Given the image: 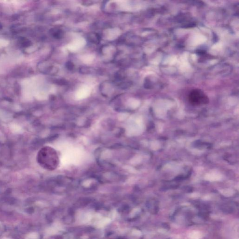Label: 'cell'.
Masks as SVG:
<instances>
[{
  "label": "cell",
  "mask_w": 239,
  "mask_h": 239,
  "mask_svg": "<svg viewBox=\"0 0 239 239\" xmlns=\"http://www.w3.org/2000/svg\"><path fill=\"white\" fill-rule=\"evenodd\" d=\"M36 160L41 167L47 171L56 170L60 163L57 152L50 146L44 147L39 150Z\"/></svg>",
  "instance_id": "obj_1"
},
{
  "label": "cell",
  "mask_w": 239,
  "mask_h": 239,
  "mask_svg": "<svg viewBox=\"0 0 239 239\" xmlns=\"http://www.w3.org/2000/svg\"><path fill=\"white\" fill-rule=\"evenodd\" d=\"M189 101L192 105L198 106L208 103L209 99L201 90L195 89L190 93Z\"/></svg>",
  "instance_id": "obj_2"
},
{
  "label": "cell",
  "mask_w": 239,
  "mask_h": 239,
  "mask_svg": "<svg viewBox=\"0 0 239 239\" xmlns=\"http://www.w3.org/2000/svg\"><path fill=\"white\" fill-rule=\"evenodd\" d=\"M87 39L89 42L94 44H98L100 41V36L97 33H91L88 36Z\"/></svg>",
  "instance_id": "obj_3"
},
{
  "label": "cell",
  "mask_w": 239,
  "mask_h": 239,
  "mask_svg": "<svg viewBox=\"0 0 239 239\" xmlns=\"http://www.w3.org/2000/svg\"><path fill=\"white\" fill-rule=\"evenodd\" d=\"M52 35L56 39H60L63 38L64 32L61 29H55L52 31Z\"/></svg>",
  "instance_id": "obj_4"
},
{
  "label": "cell",
  "mask_w": 239,
  "mask_h": 239,
  "mask_svg": "<svg viewBox=\"0 0 239 239\" xmlns=\"http://www.w3.org/2000/svg\"><path fill=\"white\" fill-rule=\"evenodd\" d=\"M65 66L69 70H72L73 69L74 67V64H73L72 62H70V61H69V62L66 63Z\"/></svg>",
  "instance_id": "obj_5"
},
{
  "label": "cell",
  "mask_w": 239,
  "mask_h": 239,
  "mask_svg": "<svg viewBox=\"0 0 239 239\" xmlns=\"http://www.w3.org/2000/svg\"><path fill=\"white\" fill-rule=\"evenodd\" d=\"M163 227H164V228H167V229L170 228V227L169 225L168 224L166 223H163Z\"/></svg>",
  "instance_id": "obj_6"
}]
</instances>
